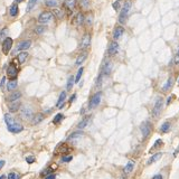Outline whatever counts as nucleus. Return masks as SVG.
Returning <instances> with one entry per match:
<instances>
[{"label": "nucleus", "instance_id": "obj_53", "mask_svg": "<svg viewBox=\"0 0 179 179\" xmlns=\"http://www.w3.org/2000/svg\"><path fill=\"white\" fill-rule=\"evenodd\" d=\"M5 166V160H0V169Z\"/></svg>", "mask_w": 179, "mask_h": 179}, {"label": "nucleus", "instance_id": "obj_35", "mask_svg": "<svg viewBox=\"0 0 179 179\" xmlns=\"http://www.w3.org/2000/svg\"><path fill=\"white\" fill-rule=\"evenodd\" d=\"M51 12H53V15H54V16L56 15V17L60 18V19L62 17H63V15H64V12H63V11H62L60 9H57V8H54V9H53V11H51Z\"/></svg>", "mask_w": 179, "mask_h": 179}, {"label": "nucleus", "instance_id": "obj_5", "mask_svg": "<svg viewBox=\"0 0 179 179\" xmlns=\"http://www.w3.org/2000/svg\"><path fill=\"white\" fill-rule=\"evenodd\" d=\"M18 75V68L16 66V64L14 62L9 63V66L7 68V76L9 77V80H16Z\"/></svg>", "mask_w": 179, "mask_h": 179}, {"label": "nucleus", "instance_id": "obj_26", "mask_svg": "<svg viewBox=\"0 0 179 179\" xmlns=\"http://www.w3.org/2000/svg\"><path fill=\"white\" fill-rule=\"evenodd\" d=\"M8 32H9V29L7 27H5V28H2V29L0 30V43H2V42L8 37Z\"/></svg>", "mask_w": 179, "mask_h": 179}, {"label": "nucleus", "instance_id": "obj_13", "mask_svg": "<svg viewBox=\"0 0 179 179\" xmlns=\"http://www.w3.org/2000/svg\"><path fill=\"white\" fill-rule=\"evenodd\" d=\"M123 34H124V28H123L122 26H118V27H115L114 30H113V38L117 40V39L121 38Z\"/></svg>", "mask_w": 179, "mask_h": 179}, {"label": "nucleus", "instance_id": "obj_22", "mask_svg": "<svg viewBox=\"0 0 179 179\" xmlns=\"http://www.w3.org/2000/svg\"><path fill=\"white\" fill-rule=\"evenodd\" d=\"M17 86H18L17 80H9L6 87H7V91H15Z\"/></svg>", "mask_w": 179, "mask_h": 179}, {"label": "nucleus", "instance_id": "obj_11", "mask_svg": "<svg viewBox=\"0 0 179 179\" xmlns=\"http://www.w3.org/2000/svg\"><path fill=\"white\" fill-rule=\"evenodd\" d=\"M119 49H120L119 44L117 43V42H112V43L109 45V48H108V54H109L110 56H114V55H117V54H118Z\"/></svg>", "mask_w": 179, "mask_h": 179}, {"label": "nucleus", "instance_id": "obj_23", "mask_svg": "<svg viewBox=\"0 0 179 179\" xmlns=\"http://www.w3.org/2000/svg\"><path fill=\"white\" fill-rule=\"evenodd\" d=\"M27 58H28V53L25 51L19 53L17 56V60H18V62H19V64H24L26 60H27Z\"/></svg>", "mask_w": 179, "mask_h": 179}, {"label": "nucleus", "instance_id": "obj_39", "mask_svg": "<svg viewBox=\"0 0 179 179\" xmlns=\"http://www.w3.org/2000/svg\"><path fill=\"white\" fill-rule=\"evenodd\" d=\"M51 172H53V168H47L46 170L42 171L40 176H42V177H45V176H47V175H51Z\"/></svg>", "mask_w": 179, "mask_h": 179}, {"label": "nucleus", "instance_id": "obj_42", "mask_svg": "<svg viewBox=\"0 0 179 179\" xmlns=\"http://www.w3.org/2000/svg\"><path fill=\"white\" fill-rule=\"evenodd\" d=\"M19 175H17L16 172H10L8 175V179H19Z\"/></svg>", "mask_w": 179, "mask_h": 179}, {"label": "nucleus", "instance_id": "obj_54", "mask_svg": "<svg viewBox=\"0 0 179 179\" xmlns=\"http://www.w3.org/2000/svg\"><path fill=\"white\" fill-rule=\"evenodd\" d=\"M171 100H172V96H169V97H168V101H167V104H169V103L171 102Z\"/></svg>", "mask_w": 179, "mask_h": 179}, {"label": "nucleus", "instance_id": "obj_9", "mask_svg": "<svg viewBox=\"0 0 179 179\" xmlns=\"http://www.w3.org/2000/svg\"><path fill=\"white\" fill-rule=\"evenodd\" d=\"M84 18L85 16L82 12H77L76 15L72 19V25L73 26H81L84 24Z\"/></svg>", "mask_w": 179, "mask_h": 179}, {"label": "nucleus", "instance_id": "obj_20", "mask_svg": "<svg viewBox=\"0 0 179 179\" xmlns=\"http://www.w3.org/2000/svg\"><path fill=\"white\" fill-rule=\"evenodd\" d=\"M32 122H33V124H39L40 122H43V120H44V115H43V113H36V114H34L33 115V118H32Z\"/></svg>", "mask_w": 179, "mask_h": 179}, {"label": "nucleus", "instance_id": "obj_30", "mask_svg": "<svg viewBox=\"0 0 179 179\" xmlns=\"http://www.w3.org/2000/svg\"><path fill=\"white\" fill-rule=\"evenodd\" d=\"M39 0H29L28 1V5H27V11L29 12V11H32L34 7H36V5H37V2H38Z\"/></svg>", "mask_w": 179, "mask_h": 179}, {"label": "nucleus", "instance_id": "obj_6", "mask_svg": "<svg viewBox=\"0 0 179 179\" xmlns=\"http://www.w3.org/2000/svg\"><path fill=\"white\" fill-rule=\"evenodd\" d=\"M162 105H163V99L162 97H158L156 100L154 109H152V115H154V118H158L159 117V114L161 113Z\"/></svg>", "mask_w": 179, "mask_h": 179}, {"label": "nucleus", "instance_id": "obj_29", "mask_svg": "<svg viewBox=\"0 0 179 179\" xmlns=\"http://www.w3.org/2000/svg\"><path fill=\"white\" fill-rule=\"evenodd\" d=\"M133 168H134V161H129L127 163V166L124 167V172L126 174H130L131 171L133 170Z\"/></svg>", "mask_w": 179, "mask_h": 179}, {"label": "nucleus", "instance_id": "obj_18", "mask_svg": "<svg viewBox=\"0 0 179 179\" xmlns=\"http://www.w3.org/2000/svg\"><path fill=\"white\" fill-rule=\"evenodd\" d=\"M9 14H10L11 17H17L18 16V14H19V7H18L17 2H15V3L11 5V7L9 9Z\"/></svg>", "mask_w": 179, "mask_h": 179}, {"label": "nucleus", "instance_id": "obj_12", "mask_svg": "<svg viewBox=\"0 0 179 179\" xmlns=\"http://www.w3.org/2000/svg\"><path fill=\"white\" fill-rule=\"evenodd\" d=\"M20 106H21V103L19 102V100H17V101H12V102H9V104H8V109L11 113H15V112L19 111Z\"/></svg>", "mask_w": 179, "mask_h": 179}, {"label": "nucleus", "instance_id": "obj_16", "mask_svg": "<svg viewBox=\"0 0 179 179\" xmlns=\"http://www.w3.org/2000/svg\"><path fill=\"white\" fill-rule=\"evenodd\" d=\"M65 100H66V92L63 91V92H60V97H58V101H57V103H56V106H57L58 109L63 108L64 104H65Z\"/></svg>", "mask_w": 179, "mask_h": 179}, {"label": "nucleus", "instance_id": "obj_2", "mask_svg": "<svg viewBox=\"0 0 179 179\" xmlns=\"http://www.w3.org/2000/svg\"><path fill=\"white\" fill-rule=\"evenodd\" d=\"M19 110H20V111H19V115H20V118H21L23 120L28 121V120L32 119L33 115H34V111H33V109H32L30 106H28V105H24L23 108L20 106Z\"/></svg>", "mask_w": 179, "mask_h": 179}, {"label": "nucleus", "instance_id": "obj_47", "mask_svg": "<svg viewBox=\"0 0 179 179\" xmlns=\"http://www.w3.org/2000/svg\"><path fill=\"white\" fill-rule=\"evenodd\" d=\"M175 63H176V64H179V47H178V49H177L176 55H175Z\"/></svg>", "mask_w": 179, "mask_h": 179}, {"label": "nucleus", "instance_id": "obj_38", "mask_svg": "<svg viewBox=\"0 0 179 179\" xmlns=\"http://www.w3.org/2000/svg\"><path fill=\"white\" fill-rule=\"evenodd\" d=\"M112 7H113V9H114L115 11H118V10L121 8V1H120V0L114 1V2H113V5H112Z\"/></svg>", "mask_w": 179, "mask_h": 179}, {"label": "nucleus", "instance_id": "obj_19", "mask_svg": "<svg viewBox=\"0 0 179 179\" xmlns=\"http://www.w3.org/2000/svg\"><path fill=\"white\" fill-rule=\"evenodd\" d=\"M86 58H87V51H83V53H81V54L77 56L75 64H76L77 66H78V65H82V64L85 62Z\"/></svg>", "mask_w": 179, "mask_h": 179}, {"label": "nucleus", "instance_id": "obj_24", "mask_svg": "<svg viewBox=\"0 0 179 179\" xmlns=\"http://www.w3.org/2000/svg\"><path fill=\"white\" fill-rule=\"evenodd\" d=\"M76 2L77 0H64V6L67 9H69V10H72V9L75 8Z\"/></svg>", "mask_w": 179, "mask_h": 179}, {"label": "nucleus", "instance_id": "obj_28", "mask_svg": "<svg viewBox=\"0 0 179 179\" xmlns=\"http://www.w3.org/2000/svg\"><path fill=\"white\" fill-rule=\"evenodd\" d=\"M74 83H75V77L71 75V76H69V77L67 78V83H66V88H67L68 91L73 88V85H74Z\"/></svg>", "mask_w": 179, "mask_h": 179}, {"label": "nucleus", "instance_id": "obj_32", "mask_svg": "<svg viewBox=\"0 0 179 179\" xmlns=\"http://www.w3.org/2000/svg\"><path fill=\"white\" fill-rule=\"evenodd\" d=\"M82 136H83L82 131H75V132H73L71 136H68V140H74V139H77V138H81Z\"/></svg>", "mask_w": 179, "mask_h": 179}, {"label": "nucleus", "instance_id": "obj_21", "mask_svg": "<svg viewBox=\"0 0 179 179\" xmlns=\"http://www.w3.org/2000/svg\"><path fill=\"white\" fill-rule=\"evenodd\" d=\"M60 0H46L45 1V5H46V7H48V8H57L58 6H60Z\"/></svg>", "mask_w": 179, "mask_h": 179}, {"label": "nucleus", "instance_id": "obj_7", "mask_svg": "<svg viewBox=\"0 0 179 179\" xmlns=\"http://www.w3.org/2000/svg\"><path fill=\"white\" fill-rule=\"evenodd\" d=\"M12 44H14V40H12V38H10V37H7V38L2 42V53H3L5 55L9 54V51H10L11 47H12Z\"/></svg>", "mask_w": 179, "mask_h": 179}, {"label": "nucleus", "instance_id": "obj_50", "mask_svg": "<svg viewBox=\"0 0 179 179\" xmlns=\"http://www.w3.org/2000/svg\"><path fill=\"white\" fill-rule=\"evenodd\" d=\"M75 99H76V94H73V95H72V97H71V100H69V103H72L74 100H75Z\"/></svg>", "mask_w": 179, "mask_h": 179}, {"label": "nucleus", "instance_id": "obj_8", "mask_svg": "<svg viewBox=\"0 0 179 179\" xmlns=\"http://www.w3.org/2000/svg\"><path fill=\"white\" fill-rule=\"evenodd\" d=\"M32 46V40H21L17 44L15 51H27L29 47Z\"/></svg>", "mask_w": 179, "mask_h": 179}, {"label": "nucleus", "instance_id": "obj_33", "mask_svg": "<svg viewBox=\"0 0 179 179\" xmlns=\"http://www.w3.org/2000/svg\"><path fill=\"white\" fill-rule=\"evenodd\" d=\"M172 82H174V80H172V77H169L168 78V81H167V83L163 85V91L165 92H167V91H169L170 90V87H171V85H172Z\"/></svg>", "mask_w": 179, "mask_h": 179}, {"label": "nucleus", "instance_id": "obj_3", "mask_svg": "<svg viewBox=\"0 0 179 179\" xmlns=\"http://www.w3.org/2000/svg\"><path fill=\"white\" fill-rule=\"evenodd\" d=\"M101 99H102V92H97V93L93 94L90 99V102H88V109L93 110L95 108H97L101 103Z\"/></svg>", "mask_w": 179, "mask_h": 179}, {"label": "nucleus", "instance_id": "obj_27", "mask_svg": "<svg viewBox=\"0 0 179 179\" xmlns=\"http://www.w3.org/2000/svg\"><path fill=\"white\" fill-rule=\"evenodd\" d=\"M161 157H162V154H161V152L154 154V156H152V157H151V158H150V159L148 160V162H147V163H148V165H151V163H154V162L158 161V160H159V159H160Z\"/></svg>", "mask_w": 179, "mask_h": 179}, {"label": "nucleus", "instance_id": "obj_37", "mask_svg": "<svg viewBox=\"0 0 179 179\" xmlns=\"http://www.w3.org/2000/svg\"><path fill=\"white\" fill-rule=\"evenodd\" d=\"M90 3H91V1L90 0H80V5H81V7L84 9H87L90 7Z\"/></svg>", "mask_w": 179, "mask_h": 179}, {"label": "nucleus", "instance_id": "obj_14", "mask_svg": "<svg viewBox=\"0 0 179 179\" xmlns=\"http://www.w3.org/2000/svg\"><path fill=\"white\" fill-rule=\"evenodd\" d=\"M111 72H112V63L108 60V62L104 64V66H103L102 72H101V73H102L104 76H109V75L111 74Z\"/></svg>", "mask_w": 179, "mask_h": 179}, {"label": "nucleus", "instance_id": "obj_44", "mask_svg": "<svg viewBox=\"0 0 179 179\" xmlns=\"http://www.w3.org/2000/svg\"><path fill=\"white\" fill-rule=\"evenodd\" d=\"M72 159H73V157H72V156H66V157H63V158H62V161L63 162H69Z\"/></svg>", "mask_w": 179, "mask_h": 179}, {"label": "nucleus", "instance_id": "obj_15", "mask_svg": "<svg viewBox=\"0 0 179 179\" xmlns=\"http://www.w3.org/2000/svg\"><path fill=\"white\" fill-rule=\"evenodd\" d=\"M90 44H91V36L88 34H85L83 36V38H82L81 47H82L83 49H85V48H87V47L90 46Z\"/></svg>", "mask_w": 179, "mask_h": 179}, {"label": "nucleus", "instance_id": "obj_46", "mask_svg": "<svg viewBox=\"0 0 179 179\" xmlns=\"http://www.w3.org/2000/svg\"><path fill=\"white\" fill-rule=\"evenodd\" d=\"M26 161L28 162V163H33V162L35 161V158L33 157V156H29V157L26 158Z\"/></svg>", "mask_w": 179, "mask_h": 179}, {"label": "nucleus", "instance_id": "obj_1", "mask_svg": "<svg viewBox=\"0 0 179 179\" xmlns=\"http://www.w3.org/2000/svg\"><path fill=\"white\" fill-rule=\"evenodd\" d=\"M130 9H131V2L130 1H126L122 9H121V12H120V16H119L120 24H124L127 21V17H128L129 12H130Z\"/></svg>", "mask_w": 179, "mask_h": 179}, {"label": "nucleus", "instance_id": "obj_57", "mask_svg": "<svg viewBox=\"0 0 179 179\" xmlns=\"http://www.w3.org/2000/svg\"><path fill=\"white\" fill-rule=\"evenodd\" d=\"M120 179H126V178H120Z\"/></svg>", "mask_w": 179, "mask_h": 179}, {"label": "nucleus", "instance_id": "obj_55", "mask_svg": "<svg viewBox=\"0 0 179 179\" xmlns=\"http://www.w3.org/2000/svg\"><path fill=\"white\" fill-rule=\"evenodd\" d=\"M23 1H25V0H16L17 3H20V2H23Z\"/></svg>", "mask_w": 179, "mask_h": 179}, {"label": "nucleus", "instance_id": "obj_51", "mask_svg": "<svg viewBox=\"0 0 179 179\" xmlns=\"http://www.w3.org/2000/svg\"><path fill=\"white\" fill-rule=\"evenodd\" d=\"M152 179H163V178H162L161 175H156V176L152 177Z\"/></svg>", "mask_w": 179, "mask_h": 179}, {"label": "nucleus", "instance_id": "obj_43", "mask_svg": "<svg viewBox=\"0 0 179 179\" xmlns=\"http://www.w3.org/2000/svg\"><path fill=\"white\" fill-rule=\"evenodd\" d=\"M44 32H45V27H43V26L40 25V26H38L37 28H36V33L38 35H40V34H43Z\"/></svg>", "mask_w": 179, "mask_h": 179}, {"label": "nucleus", "instance_id": "obj_58", "mask_svg": "<svg viewBox=\"0 0 179 179\" xmlns=\"http://www.w3.org/2000/svg\"><path fill=\"white\" fill-rule=\"evenodd\" d=\"M178 83H179V80H178Z\"/></svg>", "mask_w": 179, "mask_h": 179}, {"label": "nucleus", "instance_id": "obj_25", "mask_svg": "<svg viewBox=\"0 0 179 179\" xmlns=\"http://www.w3.org/2000/svg\"><path fill=\"white\" fill-rule=\"evenodd\" d=\"M90 120H91V117H86V118H84V119L77 124V129H84L85 127H87Z\"/></svg>", "mask_w": 179, "mask_h": 179}, {"label": "nucleus", "instance_id": "obj_10", "mask_svg": "<svg viewBox=\"0 0 179 179\" xmlns=\"http://www.w3.org/2000/svg\"><path fill=\"white\" fill-rule=\"evenodd\" d=\"M140 130H141V133H142L143 138L149 136L150 132H151V126H150V123H149V122H143V123L140 126Z\"/></svg>", "mask_w": 179, "mask_h": 179}, {"label": "nucleus", "instance_id": "obj_4", "mask_svg": "<svg viewBox=\"0 0 179 179\" xmlns=\"http://www.w3.org/2000/svg\"><path fill=\"white\" fill-rule=\"evenodd\" d=\"M53 18H54V15H53L51 11H43V12L38 16V23L45 25V24H48L49 21H51Z\"/></svg>", "mask_w": 179, "mask_h": 179}, {"label": "nucleus", "instance_id": "obj_48", "mask_svg": "<svg viewBox=\"0 0 179 179\" xmlns=\"http://www.w3.org/2000/svg\"><path fill=\"white\" fill-rule=\"evenodd\" d=\"M161 143H162V141L160 140V139H158V140L156 141V143H154V148H152V149H156V148H158V147L161 145Z\"/></svg>", "mask_w": 179, "mask_h": 179}, {"label": "nucleus", "instance_id": "obj_49", "mask_svg": "<svg viewBox=\"0 0 179 179\" xmlns=\"http://www.w3.org/2000/svg\"><path fill=\"white\" fill-rule=\"evenodd\" d=\"M46 179H56V176L51 174V175H48V176L46 177Z\"/></svg>", "mask_w": 179, "mask_h": 179}, {"label": "nucleus", "instance_id": "obj_36", "mask_svg": "<svg viewBox=\"0 0 179 179\" xmlns=\"http://www.w3.org/2000/svg\"><path fill=\"white\" fill-rule=\"evenodd\" d=\"M83 71H84V68L83 67L78 68V72H77L76 76H75V83H78V82L81 81V77L83 75Z\"/></svg>", "mask_w": 179, "mask_h": 179}, {"label": "nucleus", "instance_id": "obj_45", "mask_svg": "<svg viewBox=\"0 0 179 179\" xmlns=\"http://www.w3.org/2000/svg\"><path fill=\"white\" fill-rule=\"evenodd\" d=\"M5 84H6V77L3 76L1 78V82H0V87H1V90H5Z\"/></svg>", "mask_w": 179, "mask_h": 179}, {"label": "nucleus", "instance_id": "obj_56", "mask_svg": "<svg viewBox=\"0 0 179 179\" xmlns=\"http://www.w3.org/2000/svg\"><path fill=\"white\" fill-rule=\"evenodd\" d=\"M0 179H5V176H0Z\"/></svg>", "mask_w": 179, "mask_h": 179}, {"label": "nucleus", "instance_id": "obj_34", "mask_svg": "<svg viewBox=\"0 0 179 179\" xmlns=\"http://www.w3.org/2000/svg\"><path fill=\"white\" fill-rule=\"evenodd\" d=\"M169 130H170V123H169V122H165L161 126V128H160V131H161L162 133H166V132H168Z\"/></svg>", "mask_w": 179, "mask_h": 179}, {"label": "nucleus", "instance_id": "obj_31", "mask_svg": "<svg viewBox=\"0 0 179 179\" xmlns=\"http://www.w3.org/2000/svg\"><path fill=\"white\" fill-rule=\"evenodd\" d=\"M63 119H64V115H63L62 113H58V114H56L55 118L53 119V123H54V124H60V122L63 121Z\"/></svg>", "mask_w": 179, "mask_h": 179}, {"label": "nucleus", "instance_id": "obj_17", "mask_svg": "<svg viewBox=\"0 0 179 179\" xmlns=\"http://www.w3.org/2000/svg\"><path fill=\"white\" fill-rule=\"evenodd\" d=\"M20 97H21V92H19V91H14V92L7 97V101H8V102L17 101V100H19Z\"/></svg>", "mask_w": 179, "mask_h": 179}, {"label": "nucleus", "instance_id": "obj_41", "mask_svg": "<svg viewBox=\"0 0 179 179\" xmlns=\"http://www.w3.org/2000/svg\"><path fill=\"white\" fill-rule=\"evenodd\" d=\"M84 21H85L87 25H92V21H93V16H92V15H88L86 18H84Z\"/></svg>", "mask_w": 179, "mask_h": 179}, {"label": "nucleus", "instance_id": "obj_40", "mask_svg": "<svg viewBox=\"0 0 179 179\" xmlns=\"http://www.w3.org/2000/svg\"><path fill=\"white\" fill-rule=\"evenodd\" d=\"M103 76H104V75H103L102 73H101L100 75H99V77H97V80H96V86H99V87H100V86L102 85Z\"/></svg>", "mask_w": 179, "mask_h": 179}, {"label": "nucleus", "instance_id": "obj_52", "mask_svg": "<svg viewBox=\"0 0 179 179\" xmlns=\"http://www.w3.org/2000/svg\"><path fill=\"white\" fill-rule=\"evenodd\" d=\"M178 152H179V145H178V148H177V149L175 150V152H174V156H175V157H177V154H178Z\"/></svg>", "mask_w": 179, "mask_h": 179}]
</instances>
